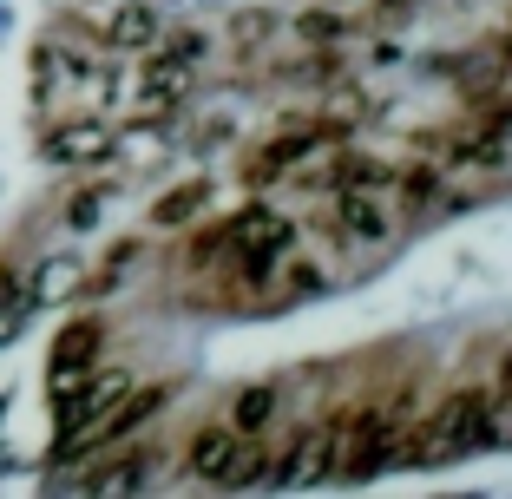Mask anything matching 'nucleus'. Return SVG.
Instances as JSON below:
<instances>
[{"label":"nucleus","instance_id":"obj_9","mask_svg":"<svg viewBox=\"0 0 512 499\" xmlns=\"http://www.w3.org/2000/svg\"><path fill=\"white\" fill-rule=\"evenodd\" d=\"M106 152V125H66L53 132V158H99Z\"/></svg>","mask_w":512,"mask_h":499},{"label":"nucleus","instance_id":"obj_2","mask_svg":"<svg viewBox=\"0 0 512 499\" xmlns=\"http://www.w3.org/2000/svg\"><path fill=\"white\" fill-rule=\"evenodd\" d=\"M125 394V375H73V381H53V408H60V427H86L92 414H106V401H119Z\"/></svg>","mask_w":512,"mask_h":499},{"label":"nucleus","instance_id":"obj_8","mask_svg":"<svg viewBox=\"0 0 512 499\" xmlns=\"http://www.w3.org/2000/svg\"><path fill=\"white\" fill-rule=\"evenodd\" d=\"M270 414H276V388H243L237 408H230V427H237V434H263Z\"/></svg>","mask_w":512,"mask_h":499},{"label":"nucleus","instance_id":"obj_6","mask_svg":"<svg viewBox=\"0 0 512 499\" xmlns=\"http://www.w3.org/2000/svg\"><path fill=\"white\" fill-rule=\"evenodd\" d=\"M204 197H211V184H178V191H165L158 197V224L165 230H178V224H191V211H204Z\"/></svg>","mask_w":512,"mask_h":499},{"label":"nucleus","instance_id":"obj_10","mask_svg":"<svg viewBox=\"0 0 512 499\" xmlns=\"http://www.w3.org/2000/svg\"><path fill=\"white\" fill-rule=\"evenodd\" d=\"M138 473H145V460H119V467H99V493H125V486H138Z\"/></svg>","mask_w":512,"mask_h":499},{"label":"nucleus","instance_id":"obj_7","mask_svg":"<svg viewBox=\"0 0 512 499\" xmlns=\"http://www.w3.org/2000/svg\"><path fill=\"white\" fill-rule=\"evenodd\" d=\"M151 33H158V14H151V7H119V14L106 20V40L112 46H145Z\"/></svg>","mask_w":512,"mask_h":499},{"label":"nucleus","instance_id":"obj_1","mask_svg":"<svg viewBox=\"0 0 512 499\" xmlns=\"http://www.w3.org/2000/svg\"><path fill=\"white\" fill-rule=\"evenodd\" d=\"M486 440H499L493 394L460 388V394H447V401H440V408L421 421V440H414V454H421V460H447V454H467V447H486Z\"/></svg>","mask_w":512,"mask_h":499},{"label":"nucleus","instance_id":"obj_3","mask_svg":"<svg viewBox=\"0 0 512 499\" xmlns=\"http://www.w3.org/2000/svg\"><path fill=\"white\" fill-rule=\"evenodd\" d=\"M99 348H106V322H99V316H79V322H66V329L53 335V348H46V375H53V381H73V375H86V368L99 362Z\"/></svg>","mask_w":512,"mask_h":499},{"label":"nucleus","instance_id":"obj_4","mask_svg":"<svg viewBox=\"0 0 512 499\" xmlns=\"http://www.w3.org/2000/svg\"><path fill=\"white\" fill-rule=\"evenodd\" d=\"M263 480H276V486L329 480V427H309V434H302L283 460H263Z\"/></svg>","mask_w":512,"mask_h":499},{"label":"nucleus","instance_id":"obj_13","mask_svg":"<svg viewBox=\"0 0 512 499\" xmlns=\"http://www.w3.org/2000/svg\"><path fill=\"white\" fill-rule=\"evenodd\" d=\"M506 33H512V27H506Z\"/></svg>","mask_w":512,"mask_h":499},{"label":"nucleus","instance_id":"obj_5","mask_svg":"<svg viewBox=\"0 0 512 499\" xmlns=\"http://www.w3.org/2000/svg\"><path fill=\"white\" fill-rule=\"evenodd\" d=\"M335 230H348L355 243H375V237H388V211H381L368 191H342V204H335Z\"/></svg>","mask_w":512,"mask_h":499},{"label":"nucleus","instance_id":"obj_12","mask_svg":"<svg viewBox=\"0 0 512 499\" xmlns=\"http://www.w3.org/2000/svg\"><path fill=\"white\" fill-rule=\"evenodd\" d=\"M14 289H20V283H14V270H0V303H7V296H14Z\"/></svg>","mask_w":512,"mask_h":499},{"label":"nucleus","instance_id":"obj_11","mask_svg":"<svg viewBox=\"0 0 512 499\" xmlns=\"http://www.w3.org/2000/svg\"><path fill=\"white\" fill-rule=\"evenodd\" d=\"M92 217H99V191H79V197H73V217H66V224H79V230H86Z\"/></svg>","mask_w":512,"mask_h":499}]
</instances>
